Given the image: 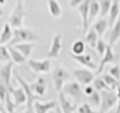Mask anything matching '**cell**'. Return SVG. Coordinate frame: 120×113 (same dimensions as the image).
I'll list each match as a JSON object with an SVG mask.
<instances>
[{
  "mask_svg": "<svg viewBox=\"0 0 120 113\" xmlns=\"http://www.w3.org/2000/svg\"><path fill=\"white\" fill-rule=\"evenodd\" d=\"M0 113H8V110L4 108V105H1L0 106Z\"/></svg>",
  "mask_w": 120,
  "mask_h": 113,
  "instance_id": "ab89813d",
  "label": "cell"
},
{
  "mask_svg": "<svg viewBox=\"0 0 120 113\" xmlns=\"http://www.w3.org/2000/svg\"><path fill=\"white\" fill-rule=\"evenodd\" d=\"M12 46H15L26 59H30L31 53L34 51V44L33 42H21V44H16V45H12Z\"/></svg>",
  "mask_w": 120,
  "mask_h": 113,
  "instance_id": "7402d4cb",
  "label": "cell"
},
{
  "mask_svg": "<svg viewBox=\"0 0 120 113\" xmlns=\"http://www.w3.org/2000/svg\"><path fill=\"white\" fill-rule=\"evenodd\" d=\"M116 94H117V98L120 99V86L117 87V90H116Z\"/></svg>",
  "mask_w": 120,
  "mask_h": 113,
  "instance_id": "ee69618b",
  "label": "cell"
},
{
  "mask_svg": "<svg viewBox=\"0 0 120 113\" xmlns=\"http://www.w3.org/2000/svg\"><path fill=\"white\" fill-rule=\"evenodd\" d=\"M109 74L115 78V79H117L120 82V66L116 63V64H113L112 67L109 68Z\"/></svg>",
  "mask_w": 120,
  "mask_h": 113,
  "instance_id": "d590c367",
  "label": "cell"
},
{
  "mask_svg": "<svg viewBox=\"0 0 120 113\" xmlns=\"http://www.w3.org/2000/svg\"><path fill=\"white\" fill-rule=\"evenodd\" d=\"M38 41H40V38L33 30L21 27V29H14V38H12L11 44L16 45L21 42H38Z\"/></svg>",
  "mask_w": 120,
  "mask_h": 113,
  "instance_id": "3957f363",
  "label": "cell"
},
{
  "mask_svg": "<svg viewBox=\"0 0 120 113\" xmlns=\"http://www.w3.org/2000/svg\"><path fill=\"white\" fill-rule=\"evenodd\" d=\"M90 0H86L83 1L82 4L78 7V12L81 15V19H82V31L83 33H87L89 31V11H90Z\"/></svg>",
  "mask_w": 120,
  "mask_h": 113,
  "instance_id": "8fae6325",
  "label": "cell"
},
{
  "mask_svg": "<svg viewBox=\"0 0 120 113\" xmlns=\"http://www.w3.org/2000/svg\"><path fill=\"white\" fill-rule=\"evenodd\" d=\"M12 38H14L12 26L10 23H4L3 27H1V34H0V42H1V45H6L8 42H11Z\"/></svg>",
  "mask_w": 120,
  "mask_h": 113,
  "instance_id": "ac0fdd59",
  "label": "cell"
},
{
  "mask_svg": "<svg viewBox=\"0 0 120 113\" xmlns=\"http://www.w3.org/2000/svg\"><path fill=\"white\" fill-rule=\"evenodd\" d=\"M93 87L96 89V91H104V90H111L108 87V84L105 83V80L102 79V76H96L94 82H93Z\"/></svg>",
  "mask_w": 120,
  "mask_h": 113,
  "instance_id": "1f68e13d",
  "label": "cell"
},
{
  "mask_svg": "<svg viewBox=\"0 0 120 113\" xmlns=\"http://www.w3.org/2000/svg\"><path fill=\"white\" fill-rule=\"evenodd\" d=\"M25 15H26V11L23 7V0H16L14 10L11 11V14L8 16V23L14 29H21V27H23Z\"/></svg>",
  "mask_w": 120,
  "mask_h": 113,
  "instance_id": "7a4b0ae2",
  "label": "cell"
},
{
  "mask_svg": "<svg viewBox=\"0 0 120 113\" xmlns=\"http://www.w3.org/2000/svg\"><path fill=\"white\" fill-rule=\"evenodd\" d=\"M55 113H63V110H61V108H60V105L56 106V109H55Z\"/></svg>",
  "mask_w": 120,
  "mask_h": 113,
  "instance_id": "60d3db41",
  "label": "cell"
},
{
  "mask_svg": "<svg viewBox=\"0 0 120 113\" xmlns=\"http://www.w3.org/2000/svg\"><path fill=\"white\" fill-rule=\"evenodd\" d=\"M61 48H63V36L60 33H56L52 38L51 48L46 53V59H57L61 53Z\"/></svg>",
  "mask_w": 120,
  "mask_h": 113,
  "instance_id": "30bf717a",
  "label": "cell"
},
{
  "mask_svg": "<svg viewBox=\"0 0 120 113\" xmlns=\"http://www.w3.org/2000/svg\"><path fill=\"white\" fill-rule=\"evenodd\" d=\"M83 1H86V0H70V7H71V8L79 7Z\"/></svg>",
  "mask_w": 120,
  "mask_h": 113,
  "instance_id": "f35d334b",
  "label": "cell"
},
{
  "mask_svg": "<svg viewBox=\"0 0 120 113\" xmlns=\"http://www.w3.org/2000/svg\"><path fill=\"white\" fill-rule=\"evenodd\" d=\"M106 49H108L106 42H105L102 38H100V40H98V42H97V45H96V52L102 57V56L105 55V52H106Z\"/></svg>",
  "mask_w": 120,
  "mask_h": 113,
  "instance_id": "836d02e7",
  "label": "cell"
},
{
  "mask_svg": "<svg viewBox=\"0 0 120 113\" xmlns=\"http://www.w3.org/2000/svg\"><path fill=\"white\" fill-rule=\"evenodd\" d=\"M63 93L67 95V97H70L72 101H74L76 105H81V104H83L85 102V91H83V89L81 87V83L78 82H67L66 84H64V87H63Z\"/></svg>",
  "mask_w": 120,
  "mask_h": 113,
  "instance_id": "6da1fadb",
  "label": "cell"
},
{
  "mask_svg": "<svg viewBox=\"0 0 120 113\" xmlns=\"http://www.w3.org/2000/svg\"><path fill=\"white\" fill-rule=\"evenodd\" d=\"M33 110H34V109H29V108H27V109H26L25 112H22V113H33Z\"/></svg>",
  "mask_w": 120,
  "mask_h": 113,
  "instance_id": "7bdbcfd3",
  "label": "cell"
},
{
  "mask_svg": "<svg viewBox=\"0 0 120 113\" xmlns=\"http://www.w3.org/2000/svg\"><path fill=\"white\" fill-rule=\"evenodd\" d=\"M59 102L56 101H48V102H41L37 101L34 102V113H49L51 110H55Z\"/></svg>",
  "mask_w": 120,
  "mask_h": 113,
  "instance_id": "2e32d148",
  "label": "cell"
},
{
  "mask_svg": "<svg viewBox=\"0 0 120 113\" xmlns=\"http://www.w3.org/2000/svg\"><path fill=\"white\" fill-rule=\"evenodd\" d=\"M76 113H100V112H96L91 106L89 105V102H83V104H81L79 105V108H78V110H76Z\"/></svg>",
  "mask_w": 120,
  "mask_h": 113,
  "instance_id": "e575fe53",
  "label": "cell"
},
{
  "mask_svg": "<svg viewBox=\"0 0 120 113\" xmlns=\"http://www.w3.org/2000/svg\"><path fill=\"white\" fill-rule=\"evenodd\" d=\"M83 91H85V95H86V97H89V95H91V94L96 91V89L93 87V84H89V86H85Z\"/></svg>",
  "mask_w": 120,
  "mask_h": 113,
  "instance_id": "74e56055",
  "label": "cell"
},
{
  "mask_svg": "<svg viewBox=\"0 0 120 113\" xmlns=\"http://www.w3.org/2000/svg\"><path fill=\"white\" fill-rule=\"evenodd\" d=\"M102 79H104L105 83L108 84V87H109L111 90H113V91H116V90H117V87L120 86V82L117 80V79H115L109 72H108V74L104 72V74H102Z\"/></svg>",
  "mask_w": 120,
  "mask_h": 113,
  "instance_id": "484cf974",
  "label": "cell"
},
{
  "mask_svg": "<svg viewBox=\"0 0 120 113\" xmlns=\"http://www.w3.org/2000/svg\"><path fill=\"white\" fill-rule=\"evenodd\" d=\"M101 93V105H100V113H106L109 112L115 105H117L119 102V98L116 91L113 90H104L100 91Z\"/></svg>",
  "mask_w": 120,
  "mask_h": 113,
  "instance_id": "5b68a950",
  "label": "cell"
},
{
  "mask_svg": "<svg viewBox=\"0 0 120 113\" xmlns=\"http://www.w3.org/2000/svg\"><path fill=\"white\" fill-rule=\"evenodd\" d=\"M119 59H120V56L113 52V46L108 45V49H106L105 55L101 57V60H100L98 68H97V71H96V75H100V74H102V72H104L106 64H111V63H115V64H116Z\"/></svg>",
  "mask_w": 120,
  "mask_h": 113,
  "instance_id": "52a82bcc",
  "label": "cell"
},
{
  "mask_svg": "<svg viewBox=\"0 0 120 113\" xmlns=\"http://www.w3.org/2000/svg\"><path fill=\"white\" fill-rule=\"evenodd\" d=\"M119 40H120V16H119V19H117V22L113 25L111 33H109V37H108V45L113 46L115 44H117Z\"/></svg>",
  "mask_w": 120,
  "mask_h": 113,
  "instance_id": "ffe728a7",
  "label": "cell"
},
{
  "mask_svg": "<svg viewBox=\"0 0 120 113\" xmlns=\"http://www.w3.org/2000/svg\"><path fill=\"white\" fill-rule=\"evenodd\" d=\"M98 37H100V36L97 34V31L91 27V29L86 33V36H85V42H86V44H89L91 48H94V49H96V45H97L98 40H100Z\"/></svg>",
  "mask_w": 120,
  "mask_h": 113,
  "instance_id": "cb8c5ba5",
  "label": "cell"
},
{
  "mask_svg": "<svg viewBox=\"0 0 120 113\" xmlns=\"http://www.w3.org/2000/svg\"><path fill=\"white\" fill-rule=\"evenodd\" d=\"M70 56L74 59L76 63H79V64H82L85 68H89V69H96L97 71L98 66L93 61V59H91V56L90 55H72V53H70Z\"/></svg>",
  "mask_w": 120,
  "mask_h": 113,
  "instance_id": "9a60e30c",
  "label": "cell"
},
{
  "mask_svg": "<svg viewBox=\"0 0 120 113\" xmlns=\"http://www.w3.org/2000/svg\"><path fill=\"white\" fill-rule=\"evenodd\" d=\"M8 91H10L11 97L14 99V102L18 106H21L25 102H27V95H26V91L23 90L22 86H19V87H11V89H8Z\"/></svg>",
  "mask_w": 120,
  "mask_h": 113,
  "instance_id": "5bb4252c",
  "label": "cell"
},
{
  "mask_svg": "<svg viewBox=\"0 0 120 113\" xmlns=\"http://www.w3.org/2000/svg\"><path fill=\"white\" fill-rule=\"evenodd\" d=\"M27 66L29 68L36 72V74H46L51 71L52 64L51 59H45V60H36V59H27Z\"/></svg>",
  "mask_w": 120,
  "mask_h": 113,
  "instance_id": "ba28073f",
  "label": "cell"
},
{
  "mask_svg": "<svg viewBox=\"0 0 120 113\" xmlns=\"http://www.w3.org/2000/svg\"><path fill=\"white\" fill-rule=\"evenodd\" d=\"M86 102H89V105L91 108H100V105H101V93L94 91L91 95L86 97Z\"/></svg>",
  "mask_w": 120,
  "mask_h": 113,
  "instance_id": "4316f807",
  "label": "cell"
},
{
  "mask_svg": "<svg viewBox=\"0 0 120 113\" xmlns=\"http://www.w3.org/2000/svg\"><path fill=\"white\" fill-rule=\"evenodd\" d=\"M85 49H86V42L82 41V40H78L75 41L72 46H71V53L72 55H85Z\"/></svg>",
  "mask_w": 120,
  "mask_h": 113,
  "instance_id": "83f0119b",
  "label": "cell"
},
{
  "mask_svg": "<svg viewBox=\"0 0 120 113\" xmlns=\"http://www.w3.org/2000/svg\"><path fill=\"white\" fill-rule=\"evenodd\" d=\"M48 11L53 18H60L63 14V8L60 6V3L57 0H48Z\"/></svg>",
  "mask_w": 120,
  "mask_h": 113,
  "instance_id": "44dd1931",
  "label": "cell"
},
{
  "mask_svg": "<svg viewBox=\"0 0 120 113\" xmlns=\"http://www.w3.org/2000/svg\"><path fill=\"white\" fill-rule=\"evenodd\" d=\"M119 16H120V0H113L111 11H109V19H108L109 27H113V25L117 22Z\"/></svg>",
  "mask_w": 120,
  "mask_h": 113,
  "instance_id": "d6986e66",
  "label": "cell"
},
{
  "mask_svg": "<svg viewBox=\"0 0 120 113\" xmlns=\"http://www.w3.org/2000/svg\"><path fill=\"white\" fill-rule=\"evenodd\" d=\"M100 1H91L90 3V11H89V22H93L96 16H100Z\"/></svg>",
  "mask_w": 120,
  "mask_h": 113,
  "instance_id": "f546056e",
  "label": "cell"
},
{
  "mask_svg": "<svg viewBox=\"0 0 120 113\" xmlns=\"http://www.w3.org/2000/svg\"><path fill=\"white\" fill-rule=\"evenodd\" d=\"M74 78L78 80V83H81L82 86H89V84H93L94 79H96V75L93 71H90L87 68H78V69H74Z\"/></svg>",
  "mask_w": 120,
  "mask_h": 113,
  "instance_id": "9c48e42d",
  "label": "cell"
},
{
  "mask_svg": "<svg viewBox=\"0 0 120 113\" xmlns=\"http://www.w3.org/2000/svg\"><path fill=\"white\" fill-rule=\"evenodd\" d=\"M46 79H45L44 76H38L37 79H36V82L30 83V86H31V90L34 91V94H37L38 97H44L45 95V90H46Z\"/></svg>",
  "mask_w": 120,
  "mask_h": 113,
  "instance_id": "e0dca14e",
  "label": "cell"
},
{
  "mask_svg": "<svg viewBox=\"0 0 120 113\" xmlns=\"http://www.w3.org/2000/svg\"><path fill=\"white\" fill-rule=\"evenodd\" d=\"M1 105H4V108L8 110V113H16L18 105L14 102V99H12V97H11L10 91H8V95H7V98H6V101H4V104H1Z\"/></svg>",
  "mask_w": 120,
  "mask_h": 113,
  "instance_id": "4dcf8cb0",
  "label": "cell"
},
{
  "mask_svg": "<svg viewBox=\"0 0 120 113\" xmlns=\"http://www.w3.org/2000/svg\"><path fill=\"white\" fill-rule=\"evenodd\" d=\"M12 68H14V63L10 61L6 64H1V69H0V80L4 83L8 89L12 87L11 84V75H12Z\"/></svg>",
  "mask_w": 120,
  "mask_h": 113,
  "instance_id": "4fadbf2b",
  "label": "cell"
},
{
  "mask_svg": "<svg viewBox=\"0 0 120 113\" xmlns=\"http://www.w3.org/2000/svg\"><path fill=\"white\" fill-rule=\"evenodd\" d=\"M70 72H68L67 69L64 67H61V66H55L52 69V82H53V86H55V89L57 93L63 90V87H64V84L67 82L68 79H70Z\"/></svg>",
  "mask_w": 120,
  "mask_h": 113,
  "instance_id": "277c9868",
  "label": "cell"
},
{
  "mask_svg": "<svg viewBox=\"0 0 120 113\" xmlns=\"http://www.w3.org/2000/svg\"><path fill=\"white\" fill-rule=\"evenodd\" d=\"M7 95H8V87L4 83H0V102L1 104H4Z\"/></svg>",
  "mask_w": 120,
  "mask_h": 113,
  "instance_id": "8d00e7d4",
  "label": "cell"
},
{
  "mask_svg": "<svg viewBox=\"0 0 120 113\" xmlns=\"http://www.w3.org/2000/svg\"><path fill=\"white\" fill-rule=\"evenodd\" d=\"M116 113H120V99L117 102V108H116Z\"/></svg>",
  "mask_w": 120,
  "mask_h": 113,
  "instance_id": "b9f144b4",
  "label": "cell"
},
{
  "mask_svg": "<svg viewBox=\"0 0 120 113\" xmlns=\"http://www.w3.org/2000/svg\"><path fill=\"white\" fill-rule=\"evenodd\" d=\"M59 105L61 108L63 113H75L79 108V105H76L74 101H70L63 91L59 93Z\"/></svg>",
  "mask_w": 120,
  "mask_h": 113,
  "instance_id": "7c38bea8",
  "label": "cell"
},
{
  "mask_svg": "<svg viewBox=\"0 0 120 113\" xmlns=\"http://www.w3.org/2000/svg\"><path fill=\"white\" fill-rule=\"evenodd\" d=\"M0 1H1V6H4V4H6V0H0Z\"/></svg>",
  "mask_w": 120,
  "mask_h": 113,
  "instance_id": "f6af8a7d",
  "label": "cell"
},
{
  "mask_svg": "<svg viewBox=\"0 0 120 113\" xmlns=\"http://www.w3.org/2000/svg\"><path fill=\"white\" fill-rule=\"evenodd\" d=\"M8 49H10V53H11V61H12L14 64L21 66V64H23V63L26 61V57H25L15 46H8Z\"/></svg>",
  "mask_w": 120,
  "mask_h": 113,
  "instance_id": "603a6c76",
  "label": "cell"
},
{
  "mask_svg": "<svg viewBox=\"0 0 120 113\" xmlns=\"http://www.w3.org/2000/svg\"><path fill=\"white\" fill-rule=\"evenodd\" d=\"M75 113H76V112H75Z\"/></svg>",
  "mask_w": 120,
  "mask_h": 113,
  "instance_id": "bcb514c9",
  "label": "cell"
},
{
  "mask_svg": "<svg viewBox=\"0 0 120 113\" xmlns=\"http://www.w3.org/2000/svg\"><path fill=\"white\" fill-rule=\"evenodd\" d=\"M0 60H1V64H6V63L11 61V53H10L8 46L1 45V48H0Z\"/></svg>",
  "mask_w": 120,
  "mask_h": 113,
  "instance_id": "d6a6232c",
  "label": "cell"
},
{
  "mask_svg": "<svg viewBox=\"0 0 120 113\" xmlns=\"http://www.w3.org/2000/svg\"><path fill=\"white\" fill-rule=\"evenodd\" d=\"M109 27V23L105 21L104 18H101V19H98L96 22L93 23V29L97 31V34L101 37V36H104V33L106 31V29Z\"/></svg>",
  "mask_w": 120,
  "mask_h": 113,
  "instance_id": "d4e9b609",
  "label": "cell"
},
{
  "mask_svg": "<svg viewBox=\"0 0 120 113\" xmlns=\"http://www.w3.org/2000/svg\"><path fill=\"white\" fill-rule=\"evenodd\" d=\"M14 78L16 79V82L19 83V86H22L23 90L26 91V95H27V108L29 109H34V102H37L41 99V97H38L37 94H34V91L31 90V86L30 83H27L22 76L19 75V72H14Z\"/></svg>",
  "mask_w": 120,
  "mask_h": 113,
  "instance_id": "8992f818",
  "label": "cell"
},
{
  "mask_svg": "<svg viewBox=\"0 0 120 113\" xmlns=\"http://www.w3.org/2000/svg\"><path fill=\"white\" fill-rule=\"evenodd\" d=\"M113 0H100V16L104 18V16L109 15V11H111V7H112Z\"/></svg>",
  "mask_w": 120,
  "mask_h": 113,
  "instance_id": "f1b7e54d",
  "label": "cell"
}]
</instances>
